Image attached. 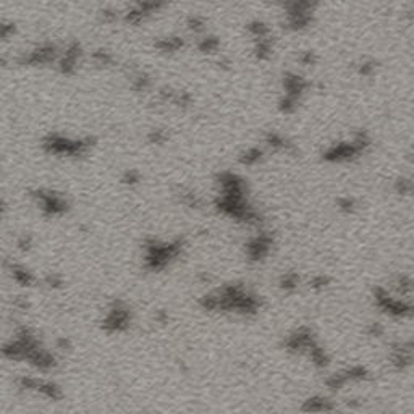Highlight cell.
<instances>
[{
    "label": "cell",
    "instance_id": "obj_1",
    "mask_svg": "<svg viewBox=\"0 0 414 414\" xmlns=\"http://www.w3.org/2000/svg\"><path fill=\"white\" fill-rule=\"evenodd\" d=\"M92 146H94L92 138L72 139L60 133H49L42 141L44 151L54 155H63V157H81L89 152V149Z\"/></svg>",
    "mask_w": 414,
    "mask_h": 414
},
{
    "label": "cell",
    "instance_id": "obj_2",
    "mask_svg": "<svg viewBox=\"0 0 414 414\" xmlns=\"http://www.w3.org/2000/svg\"><path fill=\"white\" fill-rule=\"evenodd\" d=\"M31 196L34 201H36L38 207L42 210V214L47 217H57V215L65 214L68 210V201L54 191L36 189V191H33Z\"/></svg>",
    "mask_w": 414,
    "mask_h": 414
},
{
    "label": "cell",
    "instance_id": "obj_3",
    "mask_svg": "<svg viewBox=\"0 0 414 414\" xmlns=\"http://www.w3.org/2000/svg\"><path fill=\"white\" fill-rule=\"evenodd\" d=\"M131 322V312L121 301H117L110 307L107 317L104 319V329L109 332H123Z\"/></svg>",
    "mask_w": 414,
    "mask_h": 414
},
{
    "label": "cell",
    "instance_id": "obj_4",
    "mask_svg": "<svg viewBox=\"0 0 414 414\" xmlns=\"http://www.w3.org/2000/svg\"><path fill=\"white\" fill-rule=\"evenodd\" d=\"M57 57H58L57 47L54 44L46 42L38 46L36 49L29 50L28 54H24L20 61L23 65H47V63H52Z\"/></svg>",
    "mask_w": 414,
    "mask_h": 414
},
{
    "label": "cell",
    "instance_id": "obj_5",
    "mask_svg": "<svg viewBox=\"0 0 414 414\" xmlns=\"http://www.w3.org/2000/svg\"><path fill=\"white\" fill-rule=\"evenodd\" d=\"M83 55V49L79 42H72L63 50V54L58 58V70L63 75H73L76 72V65Z\"/></svg>",
    "mask_w": 414,
    "mask_h": 414
},
{
    "label": "cell",
    "instance_id": "obj_6",
    "mask_svg": "<svg viewBox=\"0 0 414 414\" xmlns=\"http://www.w3.org/2000/svg\"><path fill=\"white\" fill-rule=\"evenodd\" d=\"M358 155H361V152L353 146V143H340L329 147L322 154V158L325 162H345L353 161Z\"/></svg>",
    "mask_w": 414,
    "mask_h": 414
},
{
    "label": "cell",
    "instance_id": "obj_7",
    "mask_svg": "<svg viewBox=\"0 0 414 414\" xmlns=\"http://www.w3.org/2000/svg\"><path fill=\"white\" fill-rule=\"evenodd\" d=\"M270 246H272V236L267 235L266 232H262L246 244V252H248L251 261H262L269 254Z\"/></svg>",
    "mask_w": 414,
    "mask_h": 414
},
{
    "label": "cell",
    "instance_id": "obj_8",
    "mask_svg": "<svg viewBox=\"0 0 414 414\" xmlns=\"http://www.w3.org/2000/svg\"><path fill=\"white\" fill-rule=\"evenodd\" d=\"M162 7H164L162 4H155V2H138L125 13V20L131 24H139L141 21H144L147 16H151L152 13L161 10Z\"/></svg>",
    "mask_w": 414,
    "mask_h": 414
},
{
    "label": "cell",
    "instance_id": "obj_9",
    "mask_svg": "<svg viewBox=\"0 0 414 414\" xmlns=\"http://www.w3.org/2000/svg\"><path fill=\"white\" fill-rule=\"evenodd\" d=\"M307 87H309V83H307L303 76H299L296 73L283 75V89H285V95H288V98L299 101V98L304 94Z\"/></svg>",
    "mask_w": 414,
    "mask_h": 414
},
{
    "label": "cell",
    "instance_id": "obj_10",
    "mask_svg": "<svg viewBox=\"0 0 414 414\" xmlns=\"http://www.w3.org/2000/svg\"><path fill=\"white\" fill-rule=\"evenodd\" d=\"M178 199L181 204H184L186 207H191V209H202L204 207V201H202L195 191L191 189H180L178 191Z\"/></svg>",
    "mask_w": 414,
    "mask_h": 414
},
{
    "label": "cell",
    "instance_id": "obj_11",
    "mask_svg": "<svg viewBox=\"0 0 414 414\" xmlns=\"http://www.w3.org/2000/svg\"><path fill=\"white\" fill-rule=\"evenodd\" d=\"M184 46V41L183 38L180 36H170V38H165V39H161V41H157L155 42V47L158 50H162V52H177L180 50L181 47Z\"/></svg>",
    "mask_w": 414,
    "mask_h": 414
},
{
    "label": "cell",
    "instance_id": "obj_12",
    "mask_svg": "<svg viewBox=\"0 0 414 414\" xmlns=\"http://www.w3.org/2000/svg\"><path fill=\"white\" fill-rule=\"evenodd\" d=\"M10 274L15 278V281H18V283L23 286H29L34 281L33 274L28 269H24L23 266H10Z\"/></svg>",
    "mask_w": 414,
    "mask_h": 414
},
{
    "label": "cell",
    "instance_id": "obj_13",
    "mask_svg": "<svg viewBox=\"0 0 414 414\" xmlns=\"http://www.w3.org/2000/svg\"><path fill=\"white\" fill-rule=\"evenodd\" d=\"M254 55L258 60H267L272 55V39L264 38V39H256V46H254Z\"/></svg>",
    "mask_w": 414,
    "mask_h": 414
},
{
    "label": "cell",
    "instance_id": "obj_14",
    "mask_svg": "<svg viewBox=\"0 0 414 414\" xmlns=\"http://www.w3.org/2000/svg\"><path fill=\"white\" fill-rule=\"evenodd\" d=\"M262 157H264V152L259 147H251V149H248V151L241 152L240 162L243 165H256L258 162L262 161Z\"/></svg>",
    "mask_w": 414,
    "mask_h": 414
},
{
    "label": "cell",
    "instance_id": "obj_15",
    "mask_svg": "<svg viewBox=\"0 0 414 414\" xmlns=\"http://www.w3.org/2000/svg\"><path fill=\"white\" fill-rule=\"evenodd\" d=\"M246 28H248V31L256 39H264V38H269L270 36V28L264 21H259V20L251 21L248 26H246Z\"/></svg>",
    "mask_w": 414,
    "mask_h": 414
},
{
    "label": "cell",
    "instance_id": "obj_16",
    "mask_svg": "<svg viewBox=\"0 0 414 414\" xmlns=\"http://www.w3.org/2000/svg\"><path fill=\"white\" fill-rule=\"evenodd\" d=\"M218 47H220V41L215 36H207L198 42V49L202 54H214Z\"/></svg>",
    "mask_w": 414,
    "mask_h": 414
},
{
    "label": "cell",
    "instance_id": "obj_17",
    "mask_svg": "<svg viewBox=\"0 0 414 414\" xmlns=\"http://www.w3.org/2000/svg\"><path fill=\"white\" fill-rule=\"evenodd\" d=\"M191 94L189 92H186V91H175V94H173V98H172V104H175L177 105V107H180V109H186V107H189L191 105Z\"/></svg>",
    "mask_w": 414,
    "mask_h": 414
},
{
    "label": "cell",
    "instance_id": "obj_18",
    "mask_svg": "<svg viewBox=\"0 0 414 414\" xmlns=\"http://www.w3.org/2000/svg\"><path fill=\"white\" fill-rule=\"evenodd\" d=\"M133 87L136 91H146L151 87V78H149V75L143 73V72H139L135 75L133 78Z\"/></svg>",
    "mask_w": 414,
    "mask_h": 414
},
{
    "label": "cell",
    "instance_id": "obj_19",
    "mask_svg": "<svg viewBox=\"0 0 414 414\" xmlns=\"http://www.w3.org/2000/svg\"><path fill=\"white\" fill-rule=\"evenodd\" d=\"M92 58H94V61L98 65H101V67H109V65H112L113 61V55L110 54V52H107V50H95L94 54H92Z\"/></svg>",
    "mask_w": 414,
    "mask_h": 414
},
{
    "label": "cell",
    "instance_id": "obj_20",
    "mask_svg": "<svg viewBox=\"0 0 414 414\" xmlns=\"http://www.w3.org/2000/svg\"><path fill=\"white\" fill-rule=\"evenodd\" d=\"M395 191L400 196H408L412 191V183L409 178H398L395 181Z\"/></svg>",
    "mask_w": 414,
    "mask_h": 414
},
{
    "label": "cell",
    "instance_id": "obj_21",
    "mask_svg": "<svg viewBox=\"0 0 414 414\" xmlns=\"http://www.w3.org/2000/svg\"><path fill=\"white\" fill-rule=\"evenodd\" d=\"M280 286L286 290V292H293V290L298 286V275L293 274V272H290V274H285L280 280Z\"/></svg>",
    "mask_w": 414,
    "mask_h": 414
},
{
    "label": "cell",
    "instance_id": "obj_22",
    "mask_svg": "<svg viewBox=\"0 0 414 414\" xmlns=\"http://www.w3.org/2000/svg\"><path fill=\"white\" fill-rule=\"evenodd\" d=\"M186 24H188V28L191 31H195V33H201L202 29L206 28L204 18H202V16H198V15H191L188 18V21H186Z\"/></svg>",
    "mask_w": 414,
    "mask_h": 414
},
{
    "label": "cell",
    "instance_id": "obj_23",
    "mask_svg": "<svg viewBox=\"0 0 414 414\" xmlns=\"http://www.w3.org/2000/svg\"><path fill=\"white\" fill-rule=\"evenodd\" d=\"M375 67H377L375 60H366V61H363V63L358 65V73L361 76H371L375 72Z\"/></svg>",
    "mask_w": 414,
    "mask_h": 414
},
{
    "label": "cell",
    "instance_id": "obj_24",
    "mask_svg": "<svg viewBox=\"0 0 414 414\" xmlns=\"http://www.w3.org/2000/svg\"><path fill=\"white\" fill-rule=\"evenodd\" d=\"M296 105H298V101H296V99L288 98V95H285V98L280 101L278 109H280V112H283V113H292V112H295Z\"/></svg>",
    "mask_w": 414,
    "mask_h": 414
},
{
    "label": "cell",
    "instance_id": "obj_25",
    "mask_svg": "<svg viewBox=\"0 0 414 414\" xmlns=\"http://www.w3.org/2000/svg\"><path fill=\"white\" fill-rule=\"evenodd\" d=\"M338 209L345 214H351V212H355L356 202H355V199H351V198H340L338 199Z\"/></svg>",
    "mask_w": 414,
    "mask_h": 414
},
{
    "label": "cell",
    "instance_id": "obj_26",
    "mask_svg": "<svg viewBox=\"0 0 414 414\" xmlns=\"http://www.w3.org/2000/svg\"><path fill=\"white\" fill-rule=\"evenodd\" d=\"M149 143H152V144H162L167 141V138H169V135L165 133L164 130H152L151 133H149Z\"/></svg>",
    "mask_w": 414,
    "mask_h": 414
},
{
    "label": "cell",
    "instance_id": "obj_27",
    "mask_svg": "<svg viewBox=\"0 0 414 414\" xmlns=\"http://www.w3.org/2000/svg\"><path fill=\"white\" fill-rule=\"evenodd\" d=\"M121 181L128 184V186H133V184H138L141 181V175L136 170H126L125 175L121 177Z\"/></svg>",
    "mask_w": 414,
    "mask_h": 414
},
{
    "label": "cell",
    "instance_id": "obj_28",
    "mask_svg": "<svg viewBox=\"0 0 414 414\" xmlns=\"http://www.w3.org/2000/svg\"><path fill=\"white\" fill-rule=\"evenodd\" d=\"M12 34H15V24L0 20V39H8Z\"/></svg>",
    "mask_w": 414,
    "mask_h": 414
},
{
    "label": "cell",
    "instance_id": "obj_29",
    "mask_svg": "<svg viewBox=\"0 0 414 414\" xmlns=\"http://www.w3.org/2000/svg\"><path fill=\"white\" fill-rule=\"evenodd\" d=\"M298 60H299V63L304 65V67H307V65H314V63H315V55H314V52L306 50V52H301V54H299Z\"/></svg>",
    "mask_w": 414,
    "mask_h": 414
},
{
    "label": "cell",
    "instance_id": "obj_30",
    "mask_svg": "<svg viewBox=\"0 0 414 414\" xmlns=\"http://www.w3.org/2000/svg\"><path fill=\"white\" fill-rule=\"evenodd\" d=\"M329 278L327 277H324V275H317V277H314L312 278V281H311V286L312 288H315V290H322V288H325L329 285Z\"/></svg>",
    "mask_w": 414,
    "mask_h": 414
},
{
    "label": "cell",
    "instance_id": "obj_31",
    "mask_svg": "<svg viewBox=\"0 0 414 414\" xmlns=\"http://www.w3.org/2000/svg\"><path fill=\"white\" fill-rule=\"evenodd\" d=\"M384 333V327L380 324H371V327H369V335L371 337H380Z\"/></svg>",
    "mask_w": 414,
    "mask_h": 414
},
{
    "label": "cell",
    "instance_id": "obj_32",
    "mask_svg": "<svg viewBox=\"0 0 414 414\" xmlns=\"http://www.w3.org/2000/svg\"><path fill=\"white\" fill-rule=\"evenodd\" d=\"M102 18H104V21H113L117 18V13H115V10L105 8V10H102Z\"/></svg>",
    "mask_w": 414,
    "mask_h": 414
},
{
    "label": "cell",
    "instance_id": "obj_33",
    "mask_svg": "<svg viewBox=\"0 0 414 414\" xmlns=\"http://www.w3.org/2000/svg\"><path fill=\"white\" fill-rule=\"evenodd\" d=\"M218 67H222V68L228 70V68H230V60H227V58L218 60Z\"/></svg>",
    "mask_w": 414,
    "mask_h": 414
},
{
    "label": "cell",
    "instance_id": "obj_34",
    "mask_svg": "<svg viewBox=\"0 0 414 414\" xmlns=\"http://www.w3.org/2000/svg\"><path fill=\"white\" fill-rule=\"evenodd\" d=\"M5 209H7V206H5V202L0 199V218H2V215H4V212H5Z\"/></svg>",
    "mask_w": 414,
    "mask_h": 414
}]
</instances>
